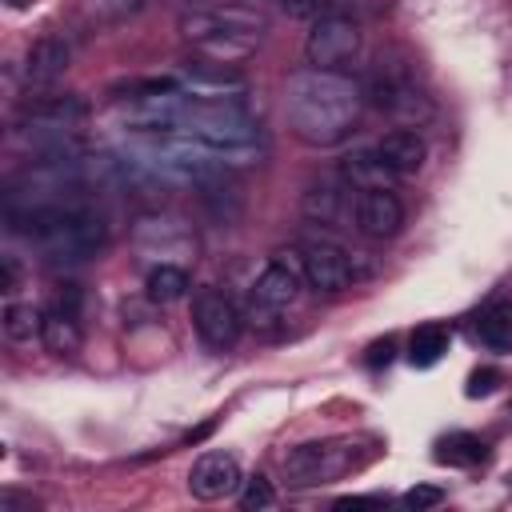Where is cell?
Returning a JSON list of instances; mask_svg holds the SVG:
<instances>
[{
	"mask_svg": "<svg viewBox=\"0 0 512 512\" xmlns=\"http://www.w3.org/2000/svg\"><path fill=\"white\" fill-rule=\"evenodd\" d=\"M340 180L352 188V192H368V188H392L396 172L384 164V156L372 148H356L340 160Z\"/></svg>",
	"mask_w": 512,
	"mask_h": 512,
	"instance_id": "4fadbf2b",
	"label": "cell"
},
{
	"mask_svg": "<svg viewBox=\"0 0 512 512\" xmlns=\"http://www.w3.org/2000/svg\"><path fill=\"white\" fill-rule=\"evenodd\" d=\"M376 104L388 108L396 120H416V116H428L432 112V104L412 84H404V80H380L376 84Z\"/></svg>",
	"mask_w": 512,
	"mask_h": 512,
	"instance_id": "2e32d148",
	"label": "cell"
},
{
	"mask_svg": "<svg viewBox=\"0 0 512 512\" xmlns=\"http://www.w3.org/2000/svg\"><path fill=\"white\" fill-rule=\"evenodd\" d=\"M240 484H244L240 464L228 452H204L188 472V492L196 500H224V496L240 492Z\"/></svg>",
	"mask_w": 512,
	"mask_h": 512,
	"instance_id": "ba28073f",
	"label": "cell"
},
{
	"mask_svg": "<svg viewBox=\"0 0 512 512\" xmlns=\"http://www.w3.org/2000/svg\"><path fill=\"white\" fill-rule=\"evenodd\" d=\"M40 340L48 344V352H60V356L76 352V348H80V316L60 312V308H48V312H44V332H40Z\"/></svg>",
	"mask_w": 512,
	"mask_h": 512,
	"instance_id": "ffe728a7",
	"label": "cell"
},
{
	"mask_svg": "<svg viewBox=\"0 0 512 512\" xmlns=\"http://www.w3.org/2000/svg\"><path fill=\"white\" fill-rule=\"evenodd\" d=\"M440 500H444V488H436V484H416V488H408V492L400 496V504H404V508H416V512L436 508Z\"/></svg>",
	"mask_w": 512,
	"mask_h": 512,
	"instance_id": "484cf974",
	"label": "cell"
},
{
	"mask_svg": "<svg viewBox=\"0 0 512 512\" xmlns=\"http://www.w3.org/2000/svg\"><path fill=\"white\" fill-rule=\"evenodd\" d=\"M508 480H512V476H508Z\"/></svg>",
	"mask_w": 512,
	"mask_h": 512,
	"instance_id": "836d02e7",
	"label": "cell"
},
{
	"mask_svg": "<svg viewBox=\"0 0 512 512\" xmlns=\"http://www.w3.org/2000/svg\"><path fill=\"white\" fill-rule=\"evenodd\" d=\"M192 324L200 332V340L212 348V352H228L236 340H240V312L236 304L216 292V288H200L196 300H192Z\"/></svg>",
	"mask_w": 512,
	"mask_h": 512,
	"instance_id": "5b68a950",
	"label": "cell"
},
{
	"mask_svg": "<svg viewBox=\"0 0 512 512\" xmlns=\"http://www.w3.org/2000/svg\"><path fill=\"white\" fill-rule=\"evenodd\" d=\"M304 216L316 220V224H332V228H344V220H356V200L348 196V184H312L300 200Z\"/></svg>",
	"mask_w": 512,
	"mask_h": 512,
	"instance_id": "8fae6325",
	"label": "cell"
},
{
	"mask_svg": "<svg viewBox=\"0 0 512 512\" xmlns=\"http://www.w3.org/2000/svg\"><path fill=\"white\" fill-rule=\"evenodd\" d=\"M136 240L148 248V244H156L160 252H188L192 248V236L184 232V224H176V220H140L136 224Z\"/></svg>",
	"mask_w": 512,
	"mask_h": 512,
	"instance_id": "44dd1931",
	"label": "cell"
},
{
	"mask_svg": "<svg viewBox=\"0 0 512 512\" xmlns=\"http://www.w3.org/2000/svg\"><path fill=\"white\" fill-rule=\"evenodd\" d=\"M476 336L492 352H512V300H492L476 320Z\"/></svg>",
	"mask_w": 512,
	"mask_h": 512,
	"instance_id": "ac0fdd59",
	"label": "cell"
},
{
	"mask_svg": "<svg viewBox=\"0 0 512 512\" xmlns=\"http://www.w3.org/2000/svg\"><path fill=\"white\" fill-rule=\"evenodd\" d=\"M264 32H268V16L244 4H208L180 16V36L204 56L224 64L248 56Z\"/></svg>",
	"mask_w": 512,
	"mask_h": 512,
	"instance_id": "7a4b0ae2",
	"label": "cell"
},
{
	"mask_svg": "<svg viewBox=\"0 0 512 512\" xmlns=\"http://www.w3.org/2000/svg\"><path fill=\"white\" fill-rule=\"evenodd\" d=\"M392 352H396V340H392V336H384V340H376V344L368 348L364 364H368V368H380V364H388V360H392Z\"/></svg>",
	"mask_w": 512,
	"mask_h": 512,
	"instance_id": "83f0119b",
	"label": "cell"
},
{
	"mask_svg": "<svg viewBox=\"0 0 512 512\" xmlns=\"http://www.w3.org/2000/svg\"><path fill=\"white\" fill-rule=\"evenodd\" d=\"M300 252H280L252 284V304L256 308H268V312H284L288 304L300 300Z\"/></svg>",
	"mask_w": 512,
	"mask_h": 512,
	"instance_id": "8992f818",
	"label": "cell"
},
{
	"mask_svg": "<svg viewBox=\"0 0 512 512\" xmlns=\"http://www.w3.org/2000/svg\"><path fill=\"white\" fill-rule=\"evenodd\" d=\"M400 224H404V204L392 188L356 192V228L368 240H388V236L400 232Z\"/></svg>",
	"mask_w": 512,
	"mask_h": 512,
	"instance_id": "30bf717a",
	"label": "cell"
},
{
	"mask_svg": "<svg viewBox=\"0 0 512 512\" xmlns=\"http://www.w3.org/2000/svg\"><path fill=\"white\" fill-rule=\"evenodd\" d=\"M0 324H4V336H8V340L28 344V340H36V336L44 332V312L32 308V304H16V300H8Z\"/></svg>",
	"mask_w": 512,
	"mask_h": 512,
	"instance_id": "7402d4cb",
	"label": "cell"
},
{
	"mask_svg": "<svg viewBox=\"0 0 512 512\" xmlns=\"http://www.w3.org/2000/svg\"><path fill=\"white\" fill-rule=\"evenodd\" d=\"M356 52H360V28H356V20H348V16H340V12L320 16V20L312 24L308 40H304L308 64H312V68H328V72H336V68H344L348 60H356Z\"/></svg>",
	"mask_w": 512,
	"mask_h": 512,
	"instance_id": "3957f363",
	"label": "cell"
},
{
	"mask_svg": "<svg viewBox=\"0 0 512 512\" xmlns=\"http://www.w3.org/2000/svg\"><path fill=\"white\" fill-rule=\"evenodd\" d=\"M188 288H192V280H188V268H180V264H156V268L148 272V280H144V292H148L152 304L184 300Z\"/></svg>",
	"mask_w": 512,
	"mask_h": 512,
	"instance_id": "d6986e66",
	"label": "cell"
},
{
	"mask_svg": "<svg viewBox=\"0 0 512 512\" xmlns=\"http://www.w3.org/2000/svg\"><path fill=\"white\" fill-rule=\"evenodd\" d=\"M36 500L32 496H16V492H0V512H32Z\"/></svg>",
	"mask_w": 512,
	"mask_h": 512,
	"instance_id": "f1b7e54d",
	"label": "cell"
},
{
	"mask_svg": "<svg viewBox=\"0 0 512 512\" xmlns=\"http://www.w3.org/2000/svg\"><path fill=\"white\" fill-rule=\"evenodd\" d=\"M436 460L440 464H476V460H484V440L472 432H452L440 440Z\"/></svg>",
	"mask_w": 512,
	"mask_h": 512,
	"instance_id": "603a6c76",
	"label": "cell"
},
{
	"mask_svg": "<svg viewBox=\"0 0 512 512\" xmlns=\"http://www.w3.org/2000/svg\"><path fill=\"white\" fill-rule=\"evenodd\" d=\"M4 292H16V260L12 256H4V284H0Z\"/></svg>",
	"mask_w": 512,
	"mask_h": 512,
	"instance_id": "4dcf8cb0",
	"label": "cell"
},
{
	"mask_svg": "<svg viewBox=\"0 0 512 512\" xmlns=\"http://www.w3.org/2000/svg\"><path fill=\"white\" fill-rule=\"evenodd\" d=\"M376 152L384 156V164H388L396 176H416V172L424 168V156H428L424 140H420L416 132H408V128L388 132V136L376 144Z\"/></svg>",
	"mask_w": 512,
	"mask_h": 512,
	"instance_id": "9a60e30c",
	"label": "cell"
},
{
	"mask_svg": "<svg viewBox=\"0 0 512 512\" xmlns=\"http://www.w3.org/2000/svg\"><path fill=\"white\" fill-rule=\"evenodd\" d=\"M180 88L200 100H224L228 92H244V72H236L224 60H188L180 64Z\"/></svg>",
	"mask_w": 512,
	"mask_h": 512,
	"instance_id": "9c48e42d",
	"label": "cell"
},
{
	"mask_svg": "<svg viewBox=\"0 0 512 512\" xmlns=\"http://www.w3.org/2000/svg\"><path fill=\"white\" fill-rule=\"evenodd\" d=\"M344 464H348V456L332 440H308V444H296L284 452V472L292 484H324L336 472H344Z\"/></svg>",
	"mask_w": 512,
	"mask_h": 512,
	"instance_id": "52a82bcc",
	"label": "cell"
},
{
	"mask_svg": "<svg viewBox=\"0 0 512 512\" xmlns=\"http://www.w3.org/2000/svg\"><path fill=\"white\" fill-rule=\"evenodd\" d=\"M68 60H72V52H68V44H64L60 36H40V40L28 48V56H24V80H28L32 88L52 84V80L68 68Z\"/></svg>",
	"mask_w": 512,
	"mask_h": 512,
	"instance_id": "5bb4252c",
	"label": "cell"
},
{
	"mask_svg": "<svg viewBox=\"0 0 512 512\" xmlns=\"http://www.w3.org/2000/svg\"><path fill=\"white\" fill-rule=\"evenodd\" d=\"M336 8H340V0H284V12L300 16V20H320V16H332Z\"/></svg>",
	"mask_w": 512,
	"mask_h": 512,
	"instance_id": "d4e9b609",
	"label": "cell"
},
{
	"mask_svg": "<svg viewBox=\"0 0 512 512\" xmlns=\"http://www.w3.org/2000/svg\"><path fill=\"white\" fill-rule=\"evenodd\" d=\"M448 344H452L448 324H436V320H432V324H420V328L408 336V364H412V368H432V364L444 360Z\"/></svg>",
	"mask_w": 512,
	"mask_h": 512,
	"instance_id": "e0dca14e",
	"label": "cell"
},
{
	"mask_svg": "<svg viewBox=\"0 0 512 512\" xmlns=\"http://www.w3.org/2000/svg\"><path fill=\"white\" fill-rule=\"evenodd\" d=\"M84 116H88V104L80 96H40L24 104L20 124L24 128H72Z\"/></svg>",
	"mask_w": 512,
	"mask_h": 512,
	"instance_id": "7c38bea8",
	"label": "cell"
},
{
	"mask_svg": "<svg viewBox=\"0 0 512 512\" xmlns=\"http://www.w3.org/2000/svg\"><path fill=\"white\" fill-rule=\"evenodd\" d=\"M276 504V492H272V484H268V476H248L244 484H240V508L244 512H260V508H272Z\"/></svg>",
	"mask_w": 512,
	"mask_h": 512,
	"instance_id": "cb8c5ba5",
	"label": "cell"
},
{
	"mask_svg": "<svg viewBox=\"0 0 512 512\" xmlns=\"http://www.w3.org/2000/svg\"><path fill=\"white\" fill-rule=\"evenodd\" d=\"M4 4H8V8H24L28 0H4Z\"/></svg>",
	"mask_w": 512,
	"mask_h": 512,
	"instance_id": "d6a6232c",
	"label": "cell"
},
{
	"mask_svg": "<svg viewBox=\"0 0 512 512\" xmlns=\"http://www.w3.org/2000/svg\"><path fill=\"white\" fill-rule=\"evenodd\" d=\"M496 384H500V372H496V368H476V372L468 376V388H464V392H468L472 400H480V396H492Z\"/></svg>",
	"mask_w": 512,
	"mask_h": 512,
	"instance_id": "4316f807",
	"label": "cell"
},
{
	"mask_svg": "<svg viewBox=\"0 0 512 512\" xmlns=\"http://www.w3.org/2000/svg\"><path fill=\"white\" fill-rule=\"evenodd\" d=\"M300 268H304V280L316 288V292H344L360 272H356V252H344L340 244L332 240H300Z\"/></svg>",
	"mask_w": 512,
	"mask_h": 512,
	"instance_id": "277c9868",
	"label": "cell"
},
{
	"mask_svg": "<svg viewBox=\"0 0 512 512\" xmlns=\"http://www.w3.org/2000/svg\"><path fill=\"white\" fill-rule=\"evenodd\" d=\"M212 428H216V424H212V420H208V424H200V428H192V432H188V436H184V444H200V440H204V436H208V432H212Z\"/></svg>",
	"mask_w": 512,
	"mask_h": 512,
	"instance_id": "1f68e13d",
	"label": "cell"
},
{
	"mask_svg": "<svg viewBox=\"0 0 512 512\" xmlns=\"http://www.w3.org/2000/svg\"><path fill=\"white\" fill-rule=\"evenodd\" d=\"M384 500L380 496H340L336 508H380Z\"/></svg>",
	"mask_w": 512,
	"mask_h": 512,
	"instance_id": "f546056e",
	"label": "cell"
},
{
	"mask_svg": "<svg viewBox=\"0 0 512 512\" xmlns=\"http://www.w3.org/2000/svg\"><path fill=\"white\" fill-rule=\"evenodd\" d=\"M284 116L296 140L328 148L348 136L360 116V88L328 68H304L284 84Z\"/></svg>",
	"mask_w": 512,
	"mask_h": 512,
	"instance_id": "6da1fadb",
	"label": "cell"
}]
</instances>
